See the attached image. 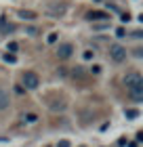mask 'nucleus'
I'll list each match as a JSON object with an SVG mask.
<instances>
[{"label": "nucleus", "mask_w": 143, "mask_h": 147, "mask_svg": "<svg viewBox=\"0 0 143 147\" xmlns=\"http://www.w3.org/2000/svg\"><path fill=\"white\" fill-rule=\"evenodd\" d=\"M23 86H25V90H34V88H38L40 86V78H38V74L36 71H23Z\"/></svg>", "instance_id": "f257e3e1"}, {"label": "nucleus", "mask_w": 143, "mask_h": 147, "mask_svg": "<svg viewBox=\"0 0 143 147\" xmlns=\"http://www.w3.org/2000/svg\"><path fill=\"white\" fill-rule=\"evenodd\" d=\"M110 57L114 59L116 63L124 61V59H126V49H124L122 44H112V46H110Z\"/></svg>", "instance_id": "f03ea898"}, {"label": "nucleus", "mask_w": 143, "mask_h": 147, "mask_svg": "<svg viewBox=\"0 0 143 147\" xmlns=\"http://www.w3.org/2000/svg\"><path fill=\"white\" fill-rule=\"evenodd\" d=\"M124 84H126V88H133V86L143 84L141 74H139V71H131V74H126V76H124Z\"/></svg>", "instance_id": "7ed1b4c3"}, {"label": "nucleus", "mask_w": 143, "mask_h": 147, "mask_svg": "<svg viewBox=\"0 0 143 147\" xmlns=\"http://www.w3.org/2000/svg\"><path fill=\"white\" fill-rule=\"evenodd\" d=\"M74 55V46L72 44H59V49H57V57L59 59H63V61H65V59H70Z\"/></svg>", "instance_id": "20e7f679"}, {"label": "nucleus", "mask_w": 143, "mask_h": 147, "mask_svg": "<svg viewBox=\"0 0 143 147\" xmlns=\"http://www.w3.org/2000/svg\"><path fill=\"white\" fill-rule=\"evenodd\" d=\"M128 90H131V97L135 99V101H141V99H143V84L133 86V88H128Z\"/></svg>", "instance_id": "39448f33"}, {"label": "nucleus", "mask_w": 143, "mask_h": 147, "mask_svg": "<svg viewBox=\"0 0 143 147\" xmlns=\"http://www.w3.org/2000/svg\"><path fill=\"white\" fill-rule=\"evenodd\" d=\"M9 107V95H6V90L0 88V111H4Z\"/></svg>", "instance_id": "423d86ee"}, {"label": "nucleus", "mask_w": 143, "mask_h": 147, "mask_svg": "<svg viewBox=\"0 0 143 147\" xmlns=\"http://www.w3.org/2000/svg\"><path fill=\"white\" fill-rule=\"evenodd\" d=\"M15 28H13V25H6V19L2 17L0 19V32H2V34H6V32H13Z\"/></svg>", "instance_id": "0eeeda50"}, {"label": "nucleus", "mask_w": 143, "mask_h": 147, "mask_svg": "<svg viewBox=\"0 0 143 147\" xmlns=\"http://www.w3.org/2000/svg\"><path fill=\"white\" fill-rule=\"evenodd\" d=\"M86 17L91 19V21H95V19H107V15H105V13H99V11H95V13H88Z\"/></svg>", "instance_id": "6e6552de"}, {"label": "nucleus", "mask_w": 143, "mask_h": 147, "mask_svg": "<svg viewBox=\"0 0 143 147\" xmlns=\"http://www.w3.org/2000/svg\"><path fill=\"white\" fill-rule=\"evenodd\" d=\"M17 15L21 19H36V13H32V11H19Z\"/></svg>", "instance_id": "1a4fd4ad"}, {"label": "nucleus", "mask_w": 143, "mask_h": 147, "mask_svg": "<svg viewBox=\"0 0 143 147\" xmlns=\"http://www.w3.org/2000/svg\"><path fill=\"white\" fill-rule=\"evenodd\" d=\"M2 59H4L6 63H15V61H17V57L13 55V53H4V57H2Z\"/></svg>", "instance_id": "9d476101"}, {"label": "nucleus", "mask_w": 143, "mask_h": 147, "mask_svg": "<svg viewBox=\"0 0 143 147\" xmlns=\"http://www.w3.org/2000/svg\"><path fill=\"white\" fill-rule=\"evenodd\" d=\"M124 116L133 120V118H137V116H139V111H135V109H131V111H126V113H124Z\"/></svg>", "instance_id": "9b49d317"}, {"label": "nucleus", "mask_w": 143, "mask_h": 147, "mask_svg": "<svg viewBox=\"0 0 143 147\" xmlns=\"http://www.w3.org/2000/svg\"><path fill=\"white\" fill-rule=\"evenodd\" d=\"M57 147H70V141H67V139H63V141L57 143Z\"/></svg>", "instance_id": "f8f14e48"}, {"label": "nucleus", "mask_w": 143, "mask_h": 147, "mask_svg": "<svg viewBox=\"0 0 143 147\" xmlns=\"http://www.w3.org/2000/svg\"><path fill=\"white\" fill-rule=\"evenodd\" d=\"M55 40H57V34H51V36H49V40H46V42H49V44H53V42H55Z\"/></svg>", "instance_id": "ddd939ff"}, {"label": "nucleus", "mask_w": 143, "mask_h": 147, "mask_svg": "<svg viewBox=\"0 0 143 147\" xmlns=\"http://www.w3.org/2000/svg\"><path fill=\"white\" fill-rule=\"evenodd\" d=\"M9 51H11V53H15V51H17V44H15V42H11V44H9Z\"/></svg>", "instance_id": "4468645a"}, {"label": "nucleus", "mask_w": 143, "mask_h": 147, "mask_svg": "<svg viewBox=\"0 0 143 147\" xmlns=\"http://www.w3.org/2000/svg\"><path fill=\"white\" fill-rule=\"evenodd\" d=\"M122 21H131V15H128V13H122Z\"/></svg>", "instance_id": "2eb2a0df"}, {"label": "nucleus", "mask_w": 143, "mask_h": 147, "mask_svg": "<svg viewBox=\"0 0 143 147\" xmlns=\"http://www.w3.org/2000/svg\"><path fill=\"white\" fill-rule=\"evenodd\" d=\"M93 57H95V55H93L91 51H86V53H84V59H93Z\"/></svg>", "instance_id": "dca6fc26"}]
</instances>
